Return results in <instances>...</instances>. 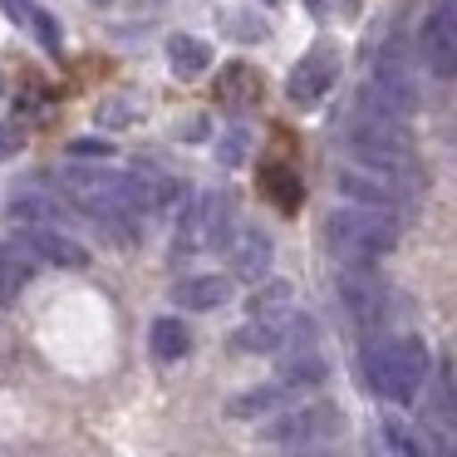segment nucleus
Here are the masks:
<instances>
[{
  "label": "nucleus",
  "mask_w": 457,
  "mask_h": 457,
  "mask_svg": "<svg viewBox=\"0 0 457 457\" xmlns=\"http://www.w3.org/2000/svg\"><path fill=\"white\" fill-rule=\"evenodd\" d=\"M148 345H153V359H158V364H178V359L192 349V335H187V325H182V320L162 315V320H153Z\"/></svg>",
  "instance_id": "21"
},
{
  "label": "nucleus",
  "mask_w": 457,
  "mask_h": 457,
  "mask_svg": "<svg viewBox=\"0 0 457 457\" xmlns=\"http://www.w3.org/2000/svg\"><path fill=\"white\" fill-rule=\"evenodd\" d=\"M217 94H221V104H246V99H256V74H251L246 64H231V70L221 74Z\"/></svg>",
  "instance_id": "23"
},
{
  "label": "nucleus",
  "mask_w": 457,
  "mask_h": 457,
  "mask_svg": "<svg viewBox=\"0 0 457 457\" xmlns=\"http://www.w3.org/2000/svg\"><path fill=\"white\" fill-rule=\"evenodd\" d=\"M251 315H276V310H290V286L286 280H266V286L251 295Z\"/></svg>",
  "instance_id": "24"
},
{
  "label": "nucleus",
  "mask_w": 457,
  "mask_h": 457,
  "mask_svg": "<svg viewBox=\"0 0 457 457\" xmlns=\"http://www.w3.org/2000/svg\"><path fill=\"white\" fill-rule=\"evenodd\" d=\"M168 64L178 79H202L212 70V45L197 40V35H172L168 40Z\"/></svg>",
  "instance_id": "19"
},
{
  "label": "nucleus",
  "mask_w": 457,
  "mask_h": 457,
  "mask_svg": "<svg viewBox=\"0 0 457 457\" xmlns=\"http://www.w3.org/2000/svg\"><path fill=\"white\" fill-rule=\"evenodd\" d=\"M418 50H423L428 74L457 79V0H437L433 5V15L423 21V35H418Z\"/></svg>",
  "instance_id": "9"
},
{
  "label": "nucleus",
  "mask_w": 457,
  "mask_h": 457,
  "mask_svg": "<svg viewBox=\"0 0 457 457\" xmlns=\"http://www.w3.org/2000/svg\"><path fill=\"white\" fill-rule=\"evenodd\" d=\"M364 378L378 398L388 403H413L418 388L428 384V349L413 335H394V339H374L364 349Z\"/></svg>",
  "instance_id": "2"
},
{
  "label": "nucleus",
  "mask_w": 457,
  "mask_h": 457,
  "mask_svg": "<svg viewBox=\"0 0 457 457\" xmlns=\"http://www.w3.org/2000/svg\"><path fill=\"white\" fill-rule=\"evenodd\" d=\"M398 231H403V217H388L378 207H359V202H345L325 217V241L339 261H378L398 246Z\"/></svg>",
  "instance_id": "3"
},
{
  "label": "nucleus",
  "mask_w": 457,
  "mask_h": 457,
  "mask_svg": "<svg viewBox=\"0 0 457 457\" xmlns=\"http://www.w3.org/2000/svg\"><path fill=\"white\" fill-rule=\"evenodd\" d=\"M339 428H345V413H339L335 403H300V408H290V413L270 418V423L261 428V443L286 447V453H310V447L335 443Z\"/></svg>",
  "instance_id": "6"
},
{
  "label": "nucleus",
  "mask_w": 457,
  "mask_h": 457,
  "mask_svg": "<svg viewBox=\"0 0 457 457\" xmlns=\"http://www.w3.org/2000/svg\"><path fill=\"white\" fill-rule=\"evenodd\" d=\"M300 315L295 310H276V315H251L246 325L231 335V349L237 354H276V349L290 345V335H295Z\"/></svg>",
  "instance_id": "11"
},
{
  "label": "nucleus",
  "mask_w": 457,
  "mask_h": 457,
  "mask_svg": "<svg viewBox=\"0 0 457 457\" xmlns=\"http://www.w3.org/2000/svg\"><path fill=\"white\" fill-rule=\"evenodd\" d=\"M345 148L354 162H369V168H388V172H413L418 178V148H413V133H408L403 119L394 113H378V109H359L349 113L345 123Z\"/></svg>",
  "instance_id": "1"
},
{
  "label": "nucleus",
  "mask_w": 457,
  "mask_h": 457,
  "mask_svg": "<svg viewBox=\"0 0 457 457\" xmlns=\"http://www.w3.org/2000/svg\"><path fill=\"white\" fill-rule=\"evenodd\" d=\"M0 5H5V15H11V21L30 25V30H35V40H40L50 54L60 50V25H54L50 15H45L40 5H35V0H0Z\"/></svg>",
  "instance_id": "22"
},
{
  "label": "nucleus",
  "mask_w": 457,
  "mask_h": 457,
  "mask_svg": "<svg viewBox=\"0 0 457 457\" xmlns=\"http://www.w3.org/2000/svg\"><path fill=\"white\" fill-rule=\"evenodd\" d=\"M290 398H295V388L290 384H261V388H246V394H237L227 403V413L231 418H266V413H276L280 403H290Z\"/></svg>",
  "instance_id": "20"
},
{
  "label": "nucleus",
  "mask_w": 457,
  "mask_h": 457,
  "mask_svg": "<svg viewBox=\"0 0 457 457\" xmlns=\"http://www.w3.org/2000/svg\"><path fill=\"white\" fill-rule=\"evenodd\" d=\"M418 99H423L418 94V74L398 54H378L369 84L359 89V109H378V113H394V119H408L418 109Z\"/></svg>",
  "instance_id": "8"
},
{
  "label": "nucleus",
  "mask_w": 457,
  "mask_h": 457,
  "mask_svg": "<svg viewBox=\"0 0 457 457\" xmlns=\"http://www.w3.org/2000/svg\"><path fill=\"white\" fill-rule=\"evenodd\" d=\"M94 119H99L104 129H129V123L138 119V113H133V104H129V99H104Z\"/></svg>",
  "instance_id": "26"
},
{
  "label": "nucleus",
  "mask_w": 457,
  "mask_h": 457,
  "mask_svg": "<svg viewBox=\"0 0 457 457\" xmlns=\"http://www.w3.org/2000/svg\"><path fill=\"white\" fill-rule=\"evenodd\" d=\"M335 187L345 192V202H359V207H378L388 217H408L418 197V178L413 172H388V168H369V162L345 158L335 168Z\"/></svg>",
  "instance_id": "4"
},
{
  "label": "nucleus",
  "mask_w": 457,
  "mask_h": 457,
  "mask_svg": "<svg viewBox=\"0 0 457 457\" xmlns=\"http://www.w3.org/2000/svg\"><path fill=\"white\" fill-rule=\"evenodd\" d=\"M295 457H339V453H325V447H310V453H295Z\"/></svg>",
  "instance_id": "29"
},
{
  "label": "nucleus",
  "mask_w": 457,
  "mask_h": 457,
  "mask_svg": "<svg viewBox=\"0 0 457 457\" xmlns=\"http://www.w3.org/2000/svg\"><path fill=\"white\" fill-rule=\"evenodd\" d=\"M227 256H231V276H237V280H251V286H261V280L270 276L276 246H270V237H266L261 227H237V237H231Z\"/></svg>",
  "instance_id": "12"
},
{
  "label": "nucleus",
  "mask_w": 457,
  "mask_h": 457,
  "mask_svg": "<svg viewBox=\"0 0 457 457\" xmlns=\"http://www.w3.org/2000/svg\"><path fill=\"white\" fill-rule=\"evenodd\" d=\"M378 447H384L388 457H437L433 433L403 423V418H384V423H378Z\"/></svg>",
  "instance_id": "14"
},
{
  "label": "nucleus",
  "mask_w": 457,
  "mask_h": 457,
  "mask_svg": "<svg viewBox=\"0 0 457 457\" xmlns=\"http://www.w3.org/2000/svg\"><path fill=\"white\" fill-rule=\"evenodd\" d=\"M15 241H21L35 261H45V266H60V270H84L89 266V251L60 227H15Z\"/></svg>",
  "instance_id": "10"
},
{
  "label": "nucleus",
  "mask_w": 457,
  "mask_h": 457,
  "mask_svg": "<svg viewBox=\"0 0 457 457\" xmlns=\"http://www.w3.org/2000/svg\"><path fill=\"white\" fill-rule=\"evenodd\" d=\"M237 207L227 192H192L187 207L178 212V256H197V251H221L231 246L237 227H231Z\"/></svg>",
  "instance_id": "5"
},
{
  "label": "nucleus",
  "mask_w": 457,
  "mask_h": 457,
  "mask_svg": "<svg viewBox=\"0 0 457 457\" xmlns=\"http://www.w3.org/2000/svg\"><path fill=\"white\" fill-rule=\"evenodd\" d=\"M30 280H35V256H30V251H25L21 241L0 246V305H11Z\"/></svg>",
  "instance_id": "18"
},
{
  "label": "nucleus",
  "mask_w": 457,
  "mask_h": 457,
  "mask_svg": "<svg viewBox=\"0 0 457 457\" xmlns=\"http://www.w3.org/2000/svg\"><path fill=\"white\" fill-rule=\"evenodd\" d=\"M15 153H25V129L15 119H5V123H0V162L15 158Z\"/></svg>",
  "instance_id": "28"
},
{
  "label": "nucleus",
  "mask_w": 457,
  "mask_h": 457,
  "mask_svg": "<svg viewBox=\"0 0 457 457\" xmlns=\"http://www.w3.org/2000/svg\"><path fill=\"white\" fill-rule=\"evenodd\" d=\"M246 148H251V133H246V129H227V133L217 138V162L241 168V162H246Z\"/></svg>",
  "instance_id": "25"
},
{
  "label": "nucleus",
  "mask_w": 457,
  "mask_h": 457,
  "mask_svg": "<svg viewBox=\"0 0 457 457\" xmlns=\"http://www.w3.org/2000/svg\"><path fill=\"white\" fill-rule=\"evenodd\" d=\"M64 153H70L74 162H109L113 148H109V143H99V138H74Z\"/></svg>",
  "instance_id": "27"
},
{
  "label": "nucleus",
  "mask_w": 457,
  "mask_h": 457,
  "mask_svg": "<svg viewBox=\"0 0 457 457\" xmlns=\"http://www.w3.org/2000/svg\"><path fill=\"white\" fill-rule=\"evenodd\" d=\"M335 295L354 329H378L388 310V286L378 280L374 261H339L335 266Z\"/></svg>",
  "instance_id": "7"
},
{
  "label": "nucleus",
  "mask_w": 457,
  "mask_h": 457,
  "mask_svg": "<svg viewBox=\"0 0 457 457\" xmlns=\"http://www.w3.org/2000/svg\"><path fill=\"white\" fill-rule=\"evenodd\" d=\"M172 300H178L182 310H221L231 300V276H217V270H207V276H187L172 286Z\"/></svg>",
  "instance_id": "15"
},
{
  "label": "nucleus",
  "mask_w": 457,
  "mask_h": 457,
  "mask_svg": "<svg viewBox=\"0 0 457 457\" xmlns=\"http://www.w3.org/2000/svg\"><path fill=\"white\" fill-rule=\"evenodd\" d=\"M5 217L15 227H64V202L50 192H21V197L5 202Z\"/></svg>",
  "instance_id": "16"
},
{
  "label": "nucleus",
  "mask_w": 457,
  "mask_h": 457,
  "mask_svg": "<svg viewBox=\"0 0 457 457\" xmlns=\"http://www.w3.org/2000/svg\"><path fill=\"white\" fill-rule=\"evenodd\" d=\"M290 349H295V354L280 364V384H290L295 394H300V388H320V384H325V378H329V364L320 359V349L310 345V339H305V345L295 339Z\"/></svg>",
  "instance_id": "17"
},
{
  "label": "nucleus",
  "mask_w": 457,
  "mask_h": 457,
  "mask_svg": "<svg viewBox=\"0 0 457 457\" xmlns=\"http://www.w3.org/2000/svg\"><path fill=\"white\" fill-rule=\"evenodd\" d=\"M329 84H335V54H329V50H315V54H305V60L290 70L286 94H290V104H300V109H315V104L325 99Z\"/></svg>",
  "instance_id": "13"
}]
</instances>
